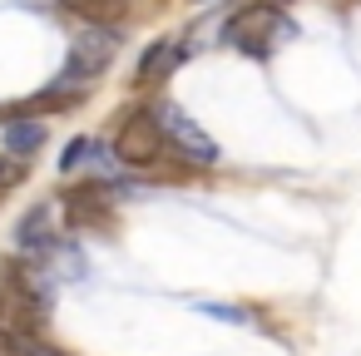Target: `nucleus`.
I'll use <instances>...</instances> for the list:
<instances>
[{"mask_svg": "<svg viewBox=\"0 0 361 356\" xmlns=\"http://www.w3.org/2000/svg\"><path fill=\"white\" fill-rule=\"evenodd\" d=\"M114 55H119V35H114V30H104V25L80 30V35L70 40V55H65V75H60V85H65V90H70V85H94V80L109 70Z\"/></svg>", "mask_w": 361, "mask_h": 356, "instance_id": "1", "label": "nucleus"}, {"mask_svg": "<svg viewBox=\"0 0 361 356\" xmlns=\"http://www.w3.org/2000/svg\"><path fill=\"white\" fill-rule=\"evenodd\" d=\"M292 20H282L277 6H243L233 20H228V40L238 50H252V55H267V45L277 40H292Z\"/></svg>", "mask_w": 361, "mask_h": 356, "instance_id": "2", "label": "nucleus"}, {"mask_svg": "<svg viewBox=\"0 0 361 356\" xmlns=\"http://www.w3.org/2000/svg\"><path fill=\"white\" fill-rule=\"evenodd\" d=\"M154 124L164 129L169 149H173V154H183L188 164H198V168L218 164V144H213V139H208V134H203V129H198V124L178 109V104H169V99H164V104L154 109Z\"/></svg>", "mask_w": 361, "mask_h": 356, "instance_id": "3", "label": "nucleus"}, {"mask_svg": "<svg viewBox=\"0 0 361 356\" xmlns=\"http://www.w3.org/2000/svg\"><path fill=\"white\" fill-rule=\"evenodd\" d=\"M164 149H169V139H164V129L154 124V114H134V119L119 129V139H114V159L129 164V168H154V164L164 159Z\"/></svg>", "mask_w": 361, "mask_h": 356, "instance_id": "4", "label": "nucleus"}, {"mask_svg": "<svg viewBox=\"0 0 361 356\" xmlns=\"http://www.w3.org/2000/svg\"><path fill=\"white\" fill-rule=\"evenodd\" d=\"M65 223L70 228H109V198L99 188H75L65 198Z\"/></svg>", "mask_w": 361, "mask_h": 356, "instance_id": "5", "label": "nucleus"}, {"mask_svg": "<svg viewBox=\"0 0 361 356\" xmlns=\"http://www.w3.org/2000/svg\"><path fill=\"white\" fill-rule=\"evenodd\" d=\"M183 45L178 40H159V45H149L144 50V60H139V80H164V75H173L178 65H183Z\"/></svg>", "mask_w": 361, "mask_h": 356, "instance_id": "6", "label": "nucleus"}, {"mask_svg": "<svg viewBox=\"0 0 361 356\" xmlns=\"http://www.w3.org/2000/svg\"><path fill=\"white\" fill-rule=\"evenodd\" d=\"M40 144H45V129H40V124H6V149H11L16 159L35 154Z\"/></svg>", "mask_w": 361, "mask_h": 356, "instance_id": "7", "label": "nucleus"}, {"mask_svg": "<svg viewBox=\"0 0 361 356\" xmlns=\"http://www.w3.org/2000/svg\"><path fill=\"white\" fill-rule=\"evenodd\" d=\"M60 6L75 11V16H85L90 25H104V20H114L124 11V0H60Z\"/></svg>", "mask_w": 361, "mask_h": 356, "instance_id": "8", "label": "nucleus"}, {"mask_svg": "<svg viewBox=\"0 0 361 356\" xmlns=\"http://www.w3.org/2000/svg\"><path fill=\"white\" fill-rule=\"evenodd\" d=\"M20 243H25V247H45V243H50V238H45V208H35V213L20 223Z\"/></svg>", "mask_w": 361, "mask_h": 356, "instance_id": "9", "label": "nucleus"}, {"mask_svg": "<svg viewBox=\"0 0 361 356\" xmlns=\"http://www.w3.org/2000/svg\"><path fill=\"white\" fill-rule=\"evenodd\" d=\"M25 173H30V164H25V159H16V154H0V188H16Z\"/></svg>", "mask_w": 361, "mask_h": 356, "instance_id": "10", "label": "nucleus"}, {"mask_svg": "<svg viewBox=\"0 0 361 356\" xmlns=\"http://www.w3.org/2000/svg\"><path fill=\"white\" fill-rule=\"evenodd\" d=\"M85 154H94V144H90V139H70V144H65L60 168H65V173H70V168H80V164H85Z\"/></svg>", "mask_w": 361, "mask_h": 356, "instance_id": "11", "label": "nucleus"}, {"mask_svg": "<svg viewBox=\"0 0 361 356\" xmlns=\"http://www.w3.org/2000/svg\"><path fill=\"white\" fill-rule=\"evenodd\" d=\"M30 346H25V336H16V331H6L0 326V356H25Z\"/></svg>", "mask_w": 361, "mask_h": 356, "instance_id": "12", "label": "nucleus"}]
</instances>
